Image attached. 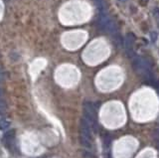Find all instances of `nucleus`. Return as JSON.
<instances>
[{
	"label": "nucleus",
	"instance_id": "1",
	"mask_svg": "<svg viewBox=\"0 0 159 158\" xmlns=\"http://www.w3.org/2000/svg\"><path fill=\"white\" fill-rule=\"evenodd\" d=\"M81 135L86 138L92 139V131H91V124L85 118L81 120Z\"/></svg>",
	"mask_w": 159,
	"mask_h": 158
},
{
	"label": "nucleus",
	"instance_id": "2",
	"mask_svg": "<svg viewBox=\"0 0 159 158\" xmlns=\"http://www.w3.org/2000/svg\"><path fill=\"white\" fill-rule=\"evenodd\" d=\"M110 21V18L108 17V15L104 11H102L99 16V18H98V26H99L100 29H102V30H104V28H106V26L108 25V23Z\"/></svg>",
	"mask_w": 159,
	"mask_h": 158
},
{
	"label": "nucleus",
	"instance_id": "3",
	"mask_svg": "<svg viewBox=\"0 0 159 158\" xmlns=\"http://www.w3.org/2000/svg\"><path fill=\"white\" fill-rule=\"evenodd\" d=\"M134 40H135V36L132 33H128V34L126 35L124 41H123V44H124V47H125V49H126V51L132 50V45H133Z\"/></svg>",
	"mask_w": 159,
	"mask_h": 158
},
{
	"label": "nucleus",
	"instance_id": "4",
	"mask_svg": "<svg viewBox=\"0 0 159 158\" xmlns=\"http://www.w3.org/2000/svg\"><path fill=\"white\" fill-rule=\"evenodd\" d=\"M104 31L110 33V34H116V23L110 20V21L108 23V25L106 26V28H104Z\"/></svg>",
	"mask_w": 159,
	"mask_h": 158
},
{
	"label": "nucleus",
	"instance_id": "5",
	"mask_svg": "<svg viewBox=\"0 0 159 158\" xmlns=\"http://www.w3.org/2000/svg\"><path fill=\"white\" fill-rule=\"evenodd\" d=\"M80 142H81V144L83 145L84 147H86V148H91L92 147V142L90 139L86 138V137L82 136L80 137Z\"/></svg>",
	"mask_w": 159,
	"mask_h": 158
},
{
	"label": "nucleus",
	"instance_id": "6",
	"mask_svg": "<svg viewBox=\"0 0 159 158\" xmlns=\"http://www.w3.org/2000/svg\"><path fill=\"white\" fill-rule=\"evenodd\" d=\"M9 126L10 121H8L7 119H0V130H6L9 128Z\"/></svg>",
	"mask_w": 159,
	"mask_h": 158
},
{
	"label": "nucleus",
	"instance_id": "7",
	"mask_svg": "<svg viewBox=\"0 0 159 158\" xmlns=\"http://www.w3.org/2000/svg\"><path fill=\"white\" fill-rule=\"evenodd\" d=\"M14 136H15V130H14V129L8 130V131H6L5 134H4V138L7 139V140H10V139H13Z\"/></svg>",
	"mask_w": 159,
	"mask_h": 158
},
{
	"label": "nucleus",
	"instance_id": "8",
	"mask_svg": "<svg viewBox=\"0 0 159 158\" xmlns=\"http://www.w3.org/2000/svg\"><path fill=\"white\" fill-rule=\"evenodd\" d=\"M114 42H116V44L118 46H122L123 39L121 38L120 35H116V36H114Z\"/></svg>",
	"mask_w": 159,
	"mask_h": 158
},
{
	"label": "nucleus",
	"instance_id": "9",
	"mask_svg": "<svg viewBox=\"0 0 159 158\" xmlns=\"http://www.w3.org/2000/svg\"><path fill=\"white\" fill-rule=\"evenodd\" d=\"M150 39H151L152 43H155L157 40V33L156 32H151L150 33Z\"/></svg>",
	"mask_w": 159,
	"mask_h": 158
},
{
	"label": "nucleus",
	"instance_id": "10",
	"mask_svg": "<svg viewBox=\"0 0 159 158\" xmlns=\"http://www.w3.org/2000/svg\"><path fill=\"white\" fill-rule=\"evenodd\" d=\"M4 113H5V107L0 105V114H3Z\"/></svg>",
	"mask_w": 159,
	"mask_h": 158
},
{
	"label": "nucleus",
	"instance_id": "11",
	"mask_svg": "<svg viewBox=\"0 0 159 158\" xmlns=\"http://www.w3.org/2000/svg\"><path fill=\"white\" fill-rule=\"evenodd\" d=\"M2 97H3V91L0 89V101L2 99Z\"/></svg>",
	"mask_w": 159,
	"mask_h": 158
},
{
	"label": "nucleus",
	"instance_id": "12",
	"mask_svg": "<svg viewBox=\"0 0 159 158\" xmlns=\"http://www.w3.org/2000/svg\"><path fill=\"white\" fill-rule=\"evenodd\" d=\"M141 1V3H143V4H146L148 2V0H140Z\"/></svg>",
	"mask_w": 159,
	"mask_h": 158
},
{
	"label": "nucleus",
	"instance_id": "13",
	"mask_svg": "<svg viewBox=\"0 0 159 158\" xmlns=\"http://www.w3.org/2000/svg\"><path fill=\"white\" fill-rule=\"evenodd\" d=\"M119 1H125V0H119Z\"/></svg>",
	"mask_w": 159,
	"mask_h": 158
},
{
	"label": "nucleus",
	"instance_id": "14",
	"mask_svg": "<svg viewBox=\"0 0 159 158\" xmlns=\"http://www.w3.org/2000/svg\"><path fill=\"white\" fill-rule=\"evenodd\" d=\"M158 137H159V130H158Z\"/></svg>",
	"mask_w": 159,
	"mask_h": 158
},
{
	"label": "nucleus",
	"instance_id": "15",
	"mask_svg": "<svg viewBox=\"0 0 159 158\" xmlns=\"http://www.w3.org/2000/svg\"><path fill=\"white\" fill-rule=\"evenodd\" d=\"M158 95H159V90H158Z\"/></svg>",
	"mask_w": 159,
	"mask_h": 158
}]
</instances>
